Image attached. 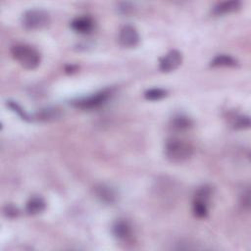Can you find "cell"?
Instances as JSON below:
<instances>
[{
  "mask_svg": "<svg viewBox=\"0 0 251 251\" xmlns=\"http://www.w3.org/2000/svg\"><path fill=\"white\" fill-rule=\"evenodd\" d=\"M237 65V61L226 54H219L213 58L211 61L212 67H235Z\"/></svg>",
  "mask_w": 251,
  "mask_h": 251,
  "instance_id": "4fadbf2b",
  "label": "cell"
},
{
  "mask_svg": "<svg viewBox=\"0 0 251 251\" xmlns=\"http://www.w3.org/2000/svg\"><path fill=\"white\" fill-rule=\"evenodd\" d=\"M110 93L106 90L97 92L95 94H92L87 97L80 98L74 102V105L76 108L80 109H95L103 105L109 98Z\"/></svg>",
  "mask_w": 251,
  "mask_h": 251,
  "instance_id": "5b68a950",
  "label": "cell"
},
{
  "mask_svg": "<svg viewBox=\"0 0 251 251\" xmlns=\"http://www.w3.org/2000/svg\"><path fill=\"white\" fill-rule=\"evenodd\" d=\"M182 62V55L178 50H171L159 61V69L164 73H170L176 70Z\"/></svg>",
  "mask_w": 251,
  "mask_h": 251,
  "instance_id": "52a82bcc",
  "label": "cell"
},
{
  "mask_svg": "<svg viewBox=\"0 0 251 251\" xmlns=\"http://www.w3.org/2000/svg\"><path fill=\"white\" fill-rule=\"evenodd\" d=\"M113 234L120 240H126L131 236V228L125 221H118L113 226Z\"/></svg>",
  "mask_w": 251,
  "mask_h": 251,
  "instance_id": "8fae6325",
  "label": "cell"
},
{
  "mask_svg": "<svg viewBox=\"0 0 251 251\" xmlns=\"http://www.w3.org/2000/svg\"><path fill=\"white\" fill-rule=\"evenodd\" d=\"M232 125L235 128H245L250 126V120L245 116H237L235 117Z\"/></svg>",
  "mask_w": 251,
  "mask_h": 251,
  "instance_id": "e0dca14e",
  "label": "cell"
},
{
  "mask_svg": "<svg viewBox=\"0 0 251 251\" xmlns=\"http://www.w3.org/2000/svg\"><path fill=\"white\" fill-rule=\"evenodd\" d=\"M7 106H8L12 111H14L15 113H17L23 120H25V121H29V120H30L28 114H27L16 101H11V100L7 101Z\"/></svg>",
  "mask_w": 251,
  "mask_h": 251,
  "instance_id": "2e32d148",
  "label": "cell"
},
{
  "mask_svg": "<svg viewBox=\"0 0 251 251\" xmlns=\"http://www.w3.org/2000/svg\"><path fill=\"white\" fill-rule=\"evenodd\" d=\"M193 154V147L186 141L178 138L168 139L165 144V155L172 163H182Z\"/></svg>",
  "mask_w": 251,
  "mask_h": 251,
  "instance_id": "7a4b0ae2",
  "label": "cell"
},
{
  "mask_svg": "<svg viewBox=\"0 0 251 251\" xmlns=\"http://www.w3.org/2000/svg\"><path fill=\"white\" fill-rule=\"evenodd\" d=\"M11 53L13 58L26 70L36 69L41 61V56L38 50L28 44H16L12 47Z\"/></svg>",
  "mask_w": 251,
  "mask_h": 251,
  "instance_id": "6da1fadb",
  "label": "cell"
},
{
  "mask_svg": "<svg viewBox=\"0 0 251 251\" xmlns=\"http://www.w3.org/2000/svg\"><path fill=\"white\" fill-rule=\"evenodd\" d=\"M140 40L139 33L135 26L126 25L122 27L119 33V43L125 48H132L138 45Z\"/></svg>",
  "mask_w": 251,
  "mask_h": 251,
  "instance_id": "8992f818",
  "label": "cell"
},
{
  "mask_svg": "<svg viewBox=\"0 0 251 251\" xmlns=\"http://www.w3.org/2000/svg\"><path fill=\"white\" fill-rule=\"evenodd\" d=\"M167 93H168L167 90H165L164 88L153 87V88L147 89L144 92V97L149 101H158L164 98L167 95Z\"/></svg>",
  "mask_w": 251,
  "mask_h": 251,
  "instance_id": "5bb4252c",
  "label": "cell"
},
{
  "mask_svg": "<svg viewBox=\"0 0 251 251\" xmlns=\"http://www.w3.org/2000/svg\"><path fill=\"white\" fill-rule=\"evenodd\" d=\"M45 201L41 197L34 196L27 201L25 210L29 215H37L42 213L45 210Z\"/></svg>",
  "mask_w": 251,
  "mask_h": 251,
  "instance_id": "7c38bea8",
  "label": "cell"
},
{
  "mask_svg": "<svg viewBox=\"0 0 251 251\" xmlns=\"http://www.w3.org/2000/svg\"><path fill=\"white\" fill-rule=\"evenodd\" d=\"M17 209L14 207V206H12V205H7L6 206V210H5V214L7 215V216H9V217H15L16 215H17Z\"/></svg>",
  "mask_w": 251,
  "mask_h": 251,
  "instance_id": "ac0fdd59",
  "label": "cell"
},
{
  "mask_svg": "<svg viewBox=\"0 0 251 251\" xmlns=\"http://www.w3.org/2000/svg\"><path fill=\"white\" fill-rule=\"evenodd\" d=\"M72 28L80 34L89 33L94 27V22L89 16H80L74 19L71 23Z\"/></svg>",
  "mask_w": 251,
  "mask_h": 251,
  "instance_id": "ba28073f",
  "label": "cell"
},
{
  "mask_svg": "<svg viewBox=\"0 0 251 251\" xmlns=\"http://www.w3.org/2000/svg\"><path fill=\"white\" fill-rule=\"evenodd\" d=\"M241 6V3L237 0H230V1H224L220 2L213 8V14L220 16V15H226L232 12L237 11Z\"/></svg>",
  "mask_w": 251,
  "mask_h": 251,
  "instance_id": "30bf717a",
  "label": "cell"
},
{
  "mask_svg": "<svg viewBox=\"0 0 251 251\" xmlns=\"http://www.w3.org/2000/svg\"><path fill=\"white\" fill-rule=\"evenodd\" d=\"M173 127H175L177 130H183V129H187L192 126V122L189 118L185 117V116H176L173 119L172 122Z\"/></svg>",
  "mask_w": 251,
  "mask_h": 251,
  "instance_id": "9a60e30c",
  "label": "cell"
},
{
  "mask_svg": "<svg viewBox=\"0 0 251 251\" xmlns=\"http://www.w3.org/2000/svg\"><path fill=\"white\" fill-rule=\"evenodd\" d=\"M211 187L210 186H202L200 187L194 197L192 210L194 215L197 218H205L208 215V204L211 197Z\"/></svg>",
  "mask_w": 251,
  "mask_h": 251,
  "instance_id": "277c9868",
  "label": "cell"
},
{
  "mask_svg": "<svg viewBox=\"0 0 251 251\" xmlns=\"http://www.w3.org/2000/svg\"><path fill=\"white\" fill-rule=\"evenodd\" d=\"M95 191V195L96 197L103 203H106V204H111L113 202H115L116 200V192L115 190L107 185V184H99L95 187L94 189Z\"/></svg>",
  "mask_w": 251,
  "mask_h": 251,
  "instance_id": "9c48e42d",
  "label": "cell"
},
{
  "mask_svg": "<svg viewBox=\"0 0 251 251\" xmlns=\"http://www.w3.org/2000/svg\"><path fill=\"white\" fill-rule=\"evenodd\" d=\"M50 24L49 14L42 9H30L22 16V25L28 30H36L46 27Z\"/></svg>",
  "mask_w": 251,
  "mask_h": 251,
  "instance_id": "3957f363",
  "label": "cell"
}]
</instances>
